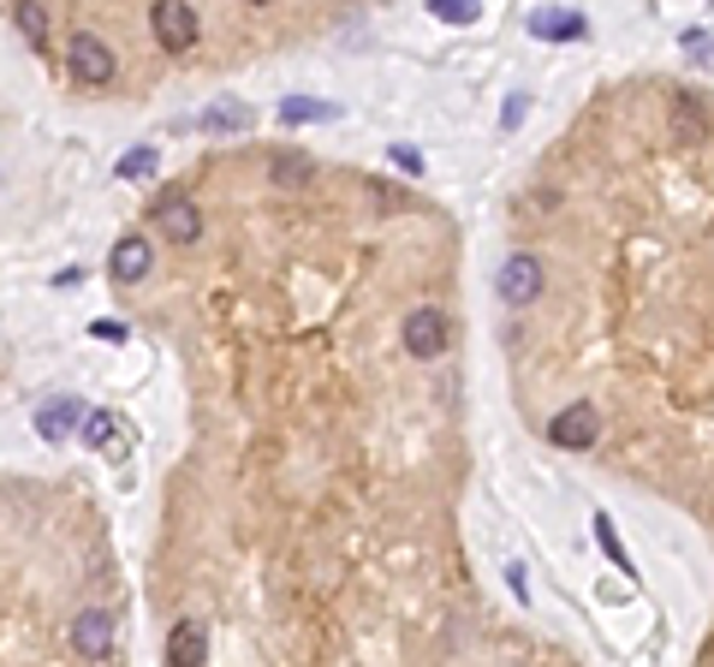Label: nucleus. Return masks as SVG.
Listing matches in <instances>:
<instances>
[{
	"instance_id": "24",
	"label": "nucleus",
	"mask_w": 714,
	"mask_h": 667,
	"mask_svg": "<svg viewBox=\"0 0 714 667\" xmlns=\"http://www.w3.org/2000/svg\"><path fill=\"white\" fill-rule=\"evenodd\" d=\"M525 108H530V96H512V101H507V119H500V126H507V131H512V126H518V119H525Z\"/></svg>"
},
{
	"instance_id": "18",
	"label": "nucleus",
	"mask_w": 714,
	"mask_h": 667,
	"mask_svg": "<svg viewBox=\"0 0 714 667\" xmlns=\"http://www.w3.org/2000/svg\"><path fill=\"white\" fill-rule=\"evenodd\" d=\"M12 24H19L37 48L48 42V12H42V7H12Z\"/></svg>"
},
{
	"instance_id": "11",
	"label": "nucleus",
	"mask_w": 714,
	"mask_h": 667,
	"mask_svg": "<svg viewBox=\"0 0 714 667\" xmlns=\"http://www.w3.org/2000/svg\"><path fill=\"white\" fill-rule=\"evenodd\" d=\"M530 37L578 42V37H589V19H584V12H530Z\"/></svg>"
},
{
	"instance_id": "17",
	"label": "nucleus",
	"mask_w": 714,
	"mask_h": 667,
	"mask_svg": "<svg viewBox=\"0 0 714 667\" xmlns=\"http://www.w3.org/2000/svg\"><path fill=\"white\" fill-rule=\"evenodd\" d=\"M429 12H434L441 24H477V19H482L477 0H429Z\"/></svg>"
},
{
	"instance_id": "9",
	"label": "nucleus",
	"mask_w": 714,
	"mask_h": 667,
	"mask_svg": "<svg viewBox=\"0 0 714 667\" xmlns=\"http://www.w3.org/2000/svg\"><path fill=\"white\" fill-rule=\"evenodd\" d=\"M78 423H90V418H84V405L72 400V393H55V400L37 405V435H42V441H66Z\"/></svg>"
},
{
	"instance_id": "8",
	"label": "nucleus",
	"mask_w": 714,
	"mask_h": 667,
	"mask_svg": "<svg viewBox=\"0 0 714 667\" xmlns=\"http://www.w3.org/2000/svg\"><path fill=\"white\" fill-rule=\"evenodd\" d=\"M596 430H601V423H596V405H589V400H571L566 412L548 423V441H554V448H571V453H578V448H589V441H596Z\"/></svg>"
},
{
	"instance_id": "21",
	"label": "nucleus",
	"mask_w": 714,
	"mask_h": 667,
	"mask_svg": "<svg viewBox=\"0 0 714 667\" xmlns=\"http://www.w3.org/2000/svg\"><path fill=\"white\" fill-rule=\"evenodd\" d=\"M685 55L703 60V66H714V37H708V30H685Z\"/></svg>"
},
{
	"instance_id": "13",
	"label": "nucleus",
	"mask_w": 714,
	"mask_h": 667,
	"mask_svg": "<svg viewBox=\"0 0 714 667\" xmlns=\"http://www.w3.org/2000/svg\"><path fill=\"white\" fill-rule=\"evenodd\" d=\"M268 179L281 185V192H299V185H310V156H274Z\"/></svg>"
},
{
	"instance_id": "3",
	"label": "nucleus",
	"mask_w": 714,
	"mask_h": 667,
	"mask_svg": "<svg viewBox=\"0 0 714 667\" xmlns=\"http://www.w3.org/2000/svg\"><path fill=\"white\" fill-rule=\"evenodd\" d=\"M149 30H155V42H162L167 55H185V48H197V37H203L197 7H185V0H162V7L149 12Z\"/></svg>"
},
{
	"instance_id": "15",
	"label": "nucleus",
	"mask_w": 714,
	"mask_h": 667,
	"mask_svg": "<svg viewBox=\"0 0 714 667\" xmlns=\"http://www.w3.org/2000/svg\"><path fill=\"white\" fill-rule=\"evenodd\" d=\"M155 167H162V149H149V144H137V149H131V156H119V161H114V174H119V179H149V174H155Z\"/></svg>"
},
{
	"instance_id": "19",
	"label": "nucleus",
	"mask_w": 714,
	"mask_h": 667,
	"mask_svg": "<svg viewBox=\"0 0 714 667\" xmlns=\"http://www.w3.org/2000/svg\"><path fill=\"white\" fill-rule=\"evenodd\" d=\"M203 126H208V131H245V126H251V108H208Z\"/></svg>"
},
{
	"instance_id": "2",
	"label": "nucleus",
	"mask_w": 714,
	"mask_h": 667,
	"mask_svg": "<svg viewBox=\"0 0 714 667\" xmlns=\"http://www.w3.org/2000/svg\"><path fill=\"white\" fill-rule=\"evenodd\" d=\"M405 352L411 357H441L452 346V322L447 311H434V304H417V311H405Z\"/></svg>"
},
{
	"instance_id": "12",
	"label": "nucleus",
	"mask_w": 714,
	"mask_h": 667,
	"mask_svg": "<svg viewBox=\"0 0 714 667\" xmlns=\"http://www.w3.org/2000/svg\"><path fill=\"white\" fill-rule=\"evenodd\" d=\"M84 441H90V448H101V453H119V448H126V423H119L114 412H90V423H84Z\"/></svg>"
},
{
	"instance_id": "6",
	"label": "nucleus",
	"mask_w": 714,
	"mask_h": 667,
	"mask_svg": "<svg viewBox=\"0 0 714 667\" xmlns=\"http://www.w3.org/2000/svg\"><path fill=\"white\" fill-rule=\"evenodd\" d=\"M149 268H155V245H149L144 233H126V238L114 245V256H108V275H114V286H137V281L149 275Z\"/></svg>"
},
{
	"instance_id": "22",
	"label": "nucleus",
	"mask_w": 714,
	"mask_h": 667,
	"mask_svg": "<svg viewBox=\"0 0 714 667\" xmlns=\"http://www.w3.org/2000/svg\"><path fill=\"white\" fill-rule=\"evenodd\" d=\"M388 156H393V167H399V174H411V179L423 174V156H417V144H393Z\"/></svg>"
},
{
	"instance_id": "25",
	"label": "nucleus",
	"mask_w": 714,
	"mask_h": 667,
	"mask_svg": "<svg viewBox=\"0 0 714 667\" xmlns=\"http://www.w3.org/2000/svg\"><path fill=\"white\" fill-rule=\"evenodd\" d=\"M507 585H512V596H518V602L530 596V585H525V567H507Z\"/></svg>"
},
{
	"instance_id": "10",
	"label": "nucleus",
	"mask_w": 714,
	"mask_h": 667,
	"mask_svg": "<svg viewBox=\"0 0 714 667\" xmlns=\"http://www.w3.org/2000/svg\"><path fill=\"white\" fill-rule=\"evenodd\" d=\"M208 661V631L197 620L167 626V667H203Z\"/></svg>"
},
{
	"instance_id": "14",
	"label": "nucleus",
	"mask_w": 714,
	"mask_h": 667,
	"mask_svg": "<svg viewBox=\"0 0 714 667\" xmlns=\"http://www.w3.org/2000/svg\"><path fill=\"white\" fill-rule=\"evenodd\" d=\"M340 108H334V101H310V96H286L281 101V119H286V126H304V119H334Z\"/></svg>"
},
{
	"instance_id": "5",
	"label": "nucleus",
	"mask_w": 714,
	"mask_h": 667,
	"mask_svg": "<svg viewBox=\"0 0 714 667\" xmlns=\"http://www.w3.org/2000/svg\"><path fill=\"white\" fill-rule=\"evenodd\" d=\"M149 220L167 233V245H197V238H203V215H197V203H190V197H162L149 209Z\"/></svg>"
},
{
	"instance_id": "4",
	"label": "nucleus",
	"mask_w": 714,
	"mask_h": 667,
	"mask_svg": "<svg viewBox=\"0 0 714 667\" xmlns=\"http://www.w3.org/2000/svg\"><path fill=\"white\" fill-rule=\"evenodd\" d=\"M495 286H500V298H507L512 311H525V304H536V293L548 286V275H542V263H536L530 251H512L507 263H500Z\"/></svg>"
},
{
	"instance_id": "16",
	"label": "nucleus",
	"mask_w": 714,
	"mask_h": 667,
	"mask_svg": "<svg viewBox=\"0 0 714 667\" xmlns=\"http://www.w3.org/2000/svg\"><path fill=\"white\" fill-rule=\"evenodd\" d=\"M673 131H678V138H703V131H708V119H703V101H696V96H685V101H678V108H673Z\"/></svg>"
},
{
	"instance_id": "20",
	"label": "nucleus",
	"mask_w": 714,
	"mask_h": 667,
	"mask_svg": "<svg viewBox=\"0 0 714 667\" xmlns=\"http://www.w3.org/2000/svg\"><path fill=\"white\" fill-rule=\"evenodd\" d=\"M596 542H601V549H607V560H614L619 572H632V560H625V549H619V537H614V524H607L601 512H596Z\"/></svg>"
},
{
	"instance_id": "7",
	"label": "nucleus",
	"mask_w": 714,
	"mask_h": 667,
	"mask_svg": "<svg viewBox=\"0 0 714 667\" xmlns=\"http://www.w3.org/2000/svg\"><path fill=\"white\" fill-rule=\"evenodd\" d=\"M72 649L84 661H108L114 656V620L101 608H84V614H72Z\"/></svg>"
},
{
	"instance_id": "23",
	"label": "nucleus",
	"mask_w": 714,
	"mask_h": 667,
	"mask_svg": "<svg viewBox=\"0 0 714 667\" xmlns=\"http://www.w3.org/2000/svg\"><path fill=\"white\" fill-rule=\"evenodd\" d=\"M90 334H96V340H114V346H119V340H131V328H126V322H114V316L90 322Z\"/></svg>"
},
{
	"instance_id": "1",
	"label": "nucleus",
	"mask_w": 714,
	"mask_h": 667,
	"mask_svg": "<svg viewBox=\"0 0 714 667\" xmlns=\"http://www.w3.org/2000/svg\"><path fill=\"white\" fill-rule=\"evenodd\" d=\"M66 72H72L84 90H108L114 72H119V60H114V48L90 37V30H72V42H66Z\"/></svg>"
}]
</instances>
